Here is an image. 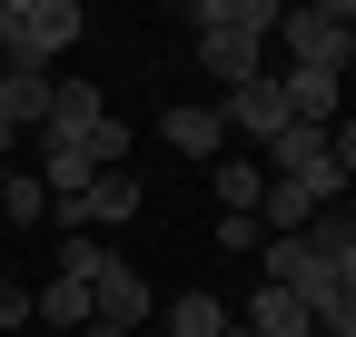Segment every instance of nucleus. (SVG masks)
I'll return each mask as SVG.
<instances>
[{"mask_svg":"<svg viewBox=\"0 0 356 337\" xmlns=\"http://www.w3.org/2000/svg\"><path fill=\"white\" fill-rule=\"evenodd\" d=\"M89 119H109V100H99V79H60V100H50V130H40V139H79Z\"/></svg>","mask_w":356,"mask_h":337,"instance_id":"9b49d317","label":"nucleus"},{"mask_svg":"<svg viewBox=\"0 0 356 337\" xmlns=\"http://www.w3.org/2000/svg\"><path fill=\"white\" fill-rule=\"evenodd\" d=\"M267 198V159H218V219H257Z\"/></svg>","mask_w":356,"mask_h":337,"instance_id":"9d476101","label":"nucleus"},{"mask_svg":"<svg viewBox=\"0 0 356 337\" xmlns=\"http://www.w3.org/2000/svg\"><path fill=\"white\" fill-rule=\"evenodd\" d=\"M297 238H307V248H317V258H327V268H337V258H356V208H346V198H337V208H317V219H307Z\"/></svg>","mask_w":356,"mask_h":337,"instance_id":"2eb2a0df","label":"nucleus"},{"mask_svg":"<svg viewBox=\"0 0 356 337\" xmlns=\"http://www.w3.org/2000/svg\"><path fill=\"white\" fill-rule=\"evenodd\" d=\"M218 119H228V130H248V139H277V130H287V90H277V70L238 79V90H228V109H218Z\"/></svg>","mask_w":356,"mask_h":337,"instance_id":"39448f33","label":"nucleus"},{"mask_svg":"<svg viewBox=\"0 0 356 337\" xmlns=\"http://www.w3.org/2000/svg\"><path fill=\"white\" fill-rule=\"evenodd\" d=\"M346 208H356V198H346Z\"/></svg>","mask_w":356,"mask_h":337,"instance_id":"5701e85b","label":"nucleus"},{"mask_svg":"<svg viewBox=\"0 0 356 337\" xmlns=\"http://www.w3.org/2000/svg\"><path fill=\"white\" fill-rule=\"evenodd\" d=\"M238 318H228V298L218 288H188V298H168V337H228Z\"/></svg>","mask_w":356,"mask_h":337,"instance_id":"f8f14e48","label":"nucleus"},{"mask_svg":"<svg viewBox=\"0 0 356 337\" xmlns=\"http://www.w3.org/2000/svg\"><path fill=\"white\" fill-rule=\"evenodd\" d=\"M159 139H168L178 159H228V119H218V109H168Z\"/></svg>","mask_w":356,"mask_h":337,"instance_id":"6e6552de","label":"nucleus"},{"mask_svg":"<svg viewBox=\"0 0 356 337\" xmlns=\"http://www.w3.org/2000/svg\"><path fill=\"white\" fill-rule=\"evenodd\" d=\"M99 268H109V248H99V238H60V278H79V288H89Z\"/></svg>","mask_w":356,"mask_h":337,"instance_id":"f3484780","label":"nucleus"},{"mask_svg":"<svg viewBox=\"0 0 356 337\" xmlns=\"http://www.w3.org/2000/svg\"><path fill=\"white\" fill-rule=\"evenodd\" d=\"M327 159L346 168V179H356V119H337V130H327Z\"/></svg>","mask_w":356,"mask_h":337,"instance_id":"aec40b11","label":"nucleus"},{"mask_svg":"<svg viewBox=\"0 0 356 337\" xmlns=\"http://www.w3.org/2000/svg\"><path fill=\"white\" fill-rule=\"evenodd\" d=\"M79 337H129V327H99V318H89V327H79Z\"/></svg>","mask_w":356,"mask_h":337,"instance_id":"412c9836","label":"nucleus"},{"mask_svg":"<svg viewBox=\"0 0 356 337\" xmlns=\"http://www.w3.org/2000/svg\"><path fill=\"white\" fill-rule=\"evenodd\" d=\"M50 100H60L50 70H10L0 79V119H10V130H50Z\"/></svg>","mask_w":356,"mask_h":337,"instance_id":"0eeeda50","label":"nucleus"},{"mask_svg":"<svg viewBox=\"0 0 356 337\" xmlns=\"http://www.w3.org/2000/svg\"><path fill=\"white\" fill-rule=\"evenodd\" d=\"M0 228H50V189H40V168H10V179H0Z\"/></svg>","mask_w":356,"mask_h":337,"instance_id":"4468645a","label":"nucleus"},{"mask_svg":"<svg viewBox=\"0 0 356 337\" xmlns=\"http://www.w3.org/2000/svg\"><path fill=\"white\" fill-rule=\"evenodd\" d=\"M238 327H248V337H317V308H307L297 288H257Z\"/></svg>","mask_w":356,"mask_h":337,"instance_id":"423d86ee","label":"nucleus"},{"mask_svg":"<svg viewBox=\"0 0 356 337\" xmlns=\"http://www.w3.org/2000/svg\"><path fill=\"white\" fill-rule=\"evenodd\" d=\"M218 248H228V258H257L267 228H257V219H218Z\"/></svg>","mask_w":356,"mask_h":337,"instance_id":"a211bd4d","label":"nucleus"},{"mask_svg":"<svg viewBox=\"0 0 356 337\" xmlns=\"http://www.w3.org/2000/svg\"><path fill=\"white\" fill-rule=\"evenodd\" d=\"M89 30L79 0H0V60L10 70H50L60 79V50Z\"/></svg>","mask_w":356,"mask_h":337,"instance_id":"f03ea898","label":"nucleus"},{"mask_svg":"<svg viewBox=\"0 0 356 337\" xmlns=\"http://www.w3.org/2000/svg\"><path fill=\"white\" fill-rule=\"evenodd\" d=\"M0 327H30V288L20 278H0Z\"/></svg>","mask_w":356,"mask_h":337,"instance_id":"6ab92c4d","label":"nucleus"},{"mask_svg":"<svg viewBox=\"0 0 356 337\" xmlns=\"http://www.w3.org/2000/svg\"><path fill=\"white\" fill-rule=\"evenodd\" d=\"M0 79H10V60H0Z\"/></svg>","mask_w":356,"mask_h":337,"instance_id":"4be33fe9","label":"nucleus"},{"mask_svg":"<svg viewBox=\"0 0 356 337\" xmlns=\"http://www.w3.org/2000/svg\"><path fill=\"white\" fill-rule=\"evenodd\" d=\"M277 40H287V70H356V0H307V10H287L277 20Z\"/></svg>","mask_w":356,"mask_h":337,"instance_id":"7ed1b4c3","label":"nucleus"},{"mask_svg":"<svg viewBox=\"0 0 356 337\" xmlns=\"http://www.w3.org/2000/svg\"><path fill=\"white\" fill-rule=\"evenodd\" d=\"M30 318H50V337H79V327H89V288H79V278L30 288Z\"/></svg>","mask_w":356,"mask_h":337,"instance_id":"ddd939ff","label":"nucleus"},{"mask_svg":"<svg viewBox=\"0 0 356 337\" xmlns=\"http://www.w3.org/2000/svg\"><path fill=\"white\" fill-rule=\"evenodd\" d=\"M119 219H139V179L129 168H99L89 198H79V228H119Z\"/></svg>","mask_w":356,"mask_h":337,"instance_id":"1a4fd4ad","label":"nucleus"},{"mask_svg":"<svg viewBox=\"0 0 356 337\" xmlns=\"http://www.w3.org/2000/svg\"><path fill=\"white\" fill-rule=\"evenodd\" d=\"M277 20H287V0H198V10H188L198 60H208L218 90H238V79L267 70V30H277Z\"/></svg>","mask_w":356,"mask_h":337,"instance_id":"f257e3e1","label":"nucleus"},{"mask_svg":"<svg viewBox=\"0 0 356 337\" xmlns=\"http://www.w3.org/2000/svg\"><path fill=\"white\" fill-rule=\"evenodd\" d=\"M70 149H79L89 168H119V159H129V130H119V119H89V130H79Z\"/></svg>","mask_w":356,"mask_h":337,"instance_id":"dca6fc26","label":"nucleus"},{"mask_svg":"<svg viewBox=\"0 0 356 337\" xmlns=\"http://www.w3.org/2000/svg\"><path fill=\"white\" fill-rule=\"evenodd\" d=\"M149 308H159V298H149V278H139V268H119V258H109L99 278H89V318H99V327H129V337H139Z\"/></svg>","mask_w":356,"mask_h":337,"instance_id":"20e7f679","label":"nucleus"}]
</instances>
